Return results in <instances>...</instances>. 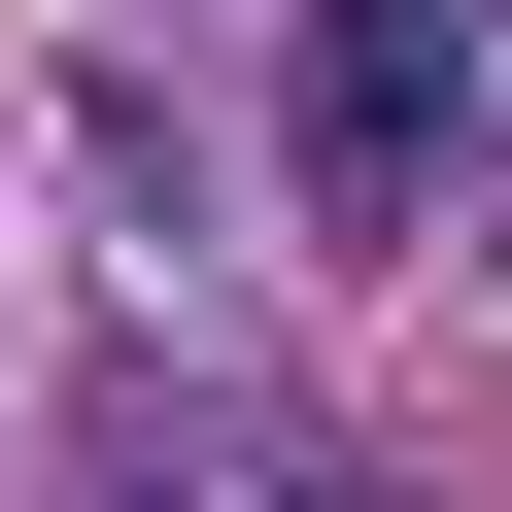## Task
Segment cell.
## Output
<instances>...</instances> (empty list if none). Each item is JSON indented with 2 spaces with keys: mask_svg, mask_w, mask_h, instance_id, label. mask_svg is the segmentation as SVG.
Instances as JSON below:
<instances>
[{
  "mask_svg": "<svg viewBox=\"0 0 512 512\" xmlns=\"http://www.w3.org/2000/svg\"><path fill=\"white\" fill-rule=\"evenodd\" d=\"M478 171V0H308V205H444Z\"/></svg>",
  "mask_w": 512,
  "mask_h": 512,
  "instance_id": "6da1fadb",
  "label": "cell"
}]
</instances>
